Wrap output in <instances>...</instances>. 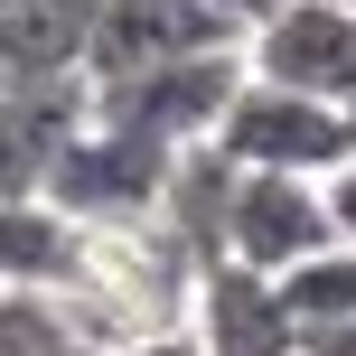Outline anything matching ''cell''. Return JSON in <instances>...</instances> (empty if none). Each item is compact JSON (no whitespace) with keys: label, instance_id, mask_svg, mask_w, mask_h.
I'll list each match as a JSON object with an SVG mask.
<instances>
[{"label":"cell","instance_id":"cell-1","mask_svg":"<svg viewBox=\"0 0 356 356\" xmlns=\"http://www.w3.org/2000/svg\"><path fill=\"white\" fill-rule=\"evenodd\" d=\"M188 282L197 263L169 244L160 216H113V225H75L66 234V272L47 282V300L66 309V328L85 347H131L150 328L188 319Z\"/></svg>","mask_w":356,"mask_h":356},{"label":"cell","instance_id":"cell-2","mask_svg":"<svg viewBox=\"0 0 356 356\" xmlns=\"http://www.w3.org/2000/svg\"><path fill=\"white\" fill-rule=\"evenodd\" d=\"M160 178H169V150L150 141V131H131V122H113V113L85 104V122L56 141L38 197H47L66 225H113V216H150L160 207Z\"/></svg>","mask_w":356,"mask_h":356},{"label":"cell","instance_id":"cell-3","mask_svg":"<svg viewBox=\"0 0 356 356\" xmlns=\"http://www.w3.org/2000/svg\"><path fill=\"white\" fill-rule=\"evenodd\" d=\"M216 150L234 169H300V178H319V169L356 160V104H319V94L244 75L234 104L216 113Z\"/></svg>","mask_w":356,"mask_h":356},{"label":"cell","instance_id":"cell-4","mask_svg":"<svg viewBox=\"0 0 356 356\" xmlns=\"http://www.w3.org/2000/svg\"><path fill=\"white\" fill-rule=\"evenodd\" d=\"M234 85H244V47H207V56H169V66L94 85V113H113V122L150 131L160 150H178V141H216V113L234 104Z\"/></svg>","mask_w":356,"mask_h":356},{"label":"cell","instance_id":"cell-5","mask_svg":"<svg viewBox=\"0 0 356 356\" xmlns=\"http://www.w3.org/2000/svg\"><path fill=\"white\" fill-rule=\"evenodd\" d=\"M244 75L319 104H356V10L347 0H282L263 29H244Z\"/></svg>","mask_w":356,"mask_h":356},{"label":"cell","instance_id":"cell-6","mask_svg":"<svg viewBox=\"0 0 356 356\" xmlns=\"http://www.w3.org/2000/svg\"><path fill=\"white\" fill-rule=\"evenodd\" d=\"M188 328L207 356H300V319L282 309V282L253 263H234V253H216V263H197L188 282Z\"/></svg>","mask_w":356,"mask_h":356},{"label":"cell","instance_id":"cell-7","mask_svg":"<svg viewBox=\"0 0 356 356\" xmlns=\"http://www.w3.org/2000/svg\"><path fill=\"white\" fill-rule=\"evenodd\" d=\"M207 47H244L207 0H94L85 75H94V85H113V75L169 66V56H207Z\"/></svg>","mask_w":356,"mask_h":356},{"label":"cell","instance_id":"cell-8","mask_svg":"<svg viewBox=\"0 0 356 356\" xmlns=\"http://www.w3.org/2000/svg\"><path fill=\"white\" fill-rule=\"evenodd\" d=\"M328 244V207H319V178L300 169H234L225 188V253L253 272H282L300 253Z\"/></svg>","mask_w":356,"mask_h":356},{"label":"cell","instance_id":"cell-9","mask_svg":"<svg viewBox=\"0 0 356 356\" xmlns=\"http://www.w3.org/2000/svg\"><path fill=\"white\" fill-rule=\"evenodd\" d=\"M94 104V75L66 66V75H10L0 94V197H38L47 188V160Z\"/></svg>","mask_w":356,"mask_h":356},{"label":"cell","instance_id":"cell-10","mask_svg":"<svg viewBox=\"0 0 356 356\" xmlns=\"http://www.w3.org/2000/svg\"><path fill=\"white\" fill-rule=\"evenodd\" d=\"M225 188H234V160L216 141H178L169 150V178H160V225H169V244L188 253V263H216L225 253Z\"/></svg>","mask_w":356,"mask_h":356},{"label":"cell","instance_id":"cell-11","mask_svg":"<svg viewBox=\"0 0 356 356\" xmlns=\"http://www.w3.org/2000/svg\"><path fill=\"white\" fill-rule=\"evenodd\" d=\"M94 0H0V75H66L85 66Z\"/></svg>","mask_w":356,"mask_h":356},{"label":"cell","instance_id":"cell-12","mask_svg":"<svg viewBox=\"0 0 356 356\" xmlns=\"http://www.w3.org/2000/svg\"><path fill=\"white\" fill-rule=\"evenodd\" d=\"M66 216L47 197H0V291H47L66 272Z\"/></svg>","mask_w":356,"mask_h":356},{"label":"cell","instance_id":"cell-13","mask_svg":"<svg viewBox=\"0 0 356 356\" xmlns=\"http://www.w3.org/2000/svg\"><path fill=\"white\" fill-rule=\"evenodd\" d=\"M272 282H282V309H291L300 328H328V319H347V309H356V244H338V234H328L319 253L282 263Z\"/></svg>","mask_w":356,"mask_h":356},{"label":"cell","instance_id":"cell-14","mask_svg":"<svg viewBox=\"0 0 356 356\" xmlns=\"http://www.w3.org/2000/svg\"><path fill=\"white\" fill-rule=\"evenodd\" d=\"M319 207H328V234H338V244H356V160L319 169Z\"/></svg>","mask_w":356,"mask_h":356},{"label":"cell","instance_id":"cell-15","mask_svg":"<svg viewBox=\"0 0 356 356\" xmlns=\"http://www.w3.org/2000/svg\"><path fill=\"white\" fill-rule=\"evenodd\" d=\"M300 356H356V309L328 319V328H300Z\"/></svg>","mask_w":356,"mask_h":356},{"label":"cell","instance_id":"cell-16","mask_svg":"<svg viewBox=\"0 0 356 356\" xmlns=\"http://www.w3.org/2000/svg\"><path fill=\"white\" fill-rule=\"evenodd\" d=\"M113 356H207L188 338V328H150V338H131V347H113Z\"/></svg>","mask_w":356,"mask_h":356},{"label":"cell","instance_id":"cell-17","mask_svg":"<svg viewBox=\"0 0 356 356\" xmlns=\"http://www.w3.org/2000/svg\"><path fill=\"white\" fill-rule=\"evenodd\" d=\"M207 10H216V19H225V29H234V38H244V29H263V19H272V10H282V0H207Z\"/></svg>","mask_w":356,"mask_h":356},{"label":"cell","instance_id":"cell-18","mask_svg":"<svg viewBox=\"0 0 356 356\" xmlns=\"http://www.w3.org/2000/svg\"><path fill=\"white\" fill-rule=\"evenodd\" d=\"M0 94H10V75H0Z\"/></svg>","mask_w":356,"mask_h":356},{"label":"cell","instance_id":"cell-19","mask_svg":"<svg viewBox=\"0 0 356 356\" xmlns=\"http://www.w3.org/2000/svg\"><path fill=\"white\" fill-rule=\"evenodd\" d=\"M347 10H356V0H347Z\"/></svg>","mask_w":356,"mask_h":356}]
</instances>
